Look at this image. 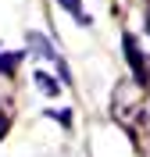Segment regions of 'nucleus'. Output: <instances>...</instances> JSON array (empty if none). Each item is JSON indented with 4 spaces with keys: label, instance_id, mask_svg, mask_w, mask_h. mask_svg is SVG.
Segmentation results:
<instances>
[{
    "label": "nucleus",
    "instance_id": "1",
    "mask_svg": "<svg viewBox=\"0 0 150 157\" xmlns=\"http://www.w3.org/2000/svg\"><path fill=\"white\" fill-rule=\"evenodd\" d=\"M121 43H125V54H129V64H132V71H136V78L147 82V64H143V54H140V47H136V39L125 36Z\"/></svg>",
    "mask_w": 150,
    "mask_h": 157
},
{
    "label": "nucleus",
    "instance_id": "2",
    "mask_svg": "<svg viewBox=\"0 0 150 157\" xmlns=\"http://www.w3.org/2000/svg\"><path fill=\"white\" fill-rule=\"evenodd\" d=\"M32 82H36V86H40V93H47V97H57V93H61L57 78H50L47 71H36V75H32Z\"/></svg>",
    "mask_w": 150,
    "mask_h": 157
},
{
    "label": "nucleus",
    "instance_id": "3",
    "mask_svg": "<svg viewBox=\"0 0 150 157\" xmlns=\"http://www.w3.org/2000/svg\"><path fill=\"white\" fill-rule=\"evenodd\" d=\"M18 57H21V54H0V75L18 68Z\"/></svg>",
    "mask_w": 150,
    "mask_h": 157
},
{
    "label": "nucleus",
    "instance_id": "4",
    "mask_svg": "<svg viewBox=\"0 0 150 157\" xmlns=\"http://www.w3.org/2000/svg\"><path fill=\"white\" fill-rule=\"evenodd\" d=\"M57 4H61V7H68V11H71V14H75L79 21H90L86 14H82V4H79V0H57Z\"/></svg>",
    "mask_w": 150,
    "mask_h": 157
},
{
    "label": "nucleus",
    "instance_id": "5",
    "mask_svg": "<svg viewBox=\"0 0 150 157\" xmlns=\"http://www.w3.org/2000/svg\"><path fill=\"white\" fill-rule=\"evenodd\" d=\"M47 114L54 118V121H61V125H64V128L71 125V111H68V107H64V111H47Z\"/></svg>",
    "mask_w": 150,
    "mask_h": 157
},
{
    "label": "nucleus",
    "instance_id": "6",
    "mask_svg": "<svg viewBox=\"0 0 150 157\" xmlns=\"http://www.w3.org/2000/svg\"><path fill=\"white\" fill-rule=\"evenodd\" d=\"M4 132H7V114L0 111V139H4Z\"/></svg>",
    "mask_w": 150,
    "mask_h": 157
},
{
    "label": "nucleus",
    "instance_id": "7",
    "mask_svg": "<svg viewBox=\"0 0 150 157\" xmlns=\"http://www.w3.org/2000/svg\"><path fill=\"white\" fill-rule=\"evenodd\" d=\"M147 25H150V7H147Z\"/></svg>",
    "mask_w": 150,
    "mask_h": 157
}]
</instances>
